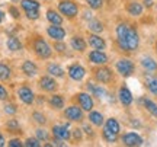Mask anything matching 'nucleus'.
Wrapping results in <instances>:
<instances>
[{
	"label": "nucleus",
	"instance_id": "1",
	"mask_svg": "<svg viewBox=\"0 0 157 147\" xmlns=\"http://www.w3.org/2000/svg\"><path fill=\"white\" fill-rule=\"evenodd\" d=\"M117 42L122 51H135L140 45V37L137 29L129 23H119L117 26Z\"/></svg>",
	"mask_w": 157,
	"mask_h": 147
},
{
	"label": "nucleus",
	"instance_id": "2",
	"mask_svg": "<svg viewBox=\"0 0 157 147\" xmlns=\"http://www.w3.org/2000/svg\"><path fill=\"white\" fill-rule=\"evenodd\" d=\"M115 67H117V72L122 77H129V76H132L135 70V66L132 60H129V58H119L115 64Z\"/></svg>",
	"mask_w": 157,
	"mask_h": 147
},
{
	"label": "nucleus",
	"instance_id": "3",
	"mask_svg": "<svg viewBox=\"0 0 157 147\" xmlns=\"http://www.w3.org/2000/svg\"><path fill=\"white\" fill-rule=\"evenodd\" d=\"M58 9H60L63 15H66L67 17H74L78 12L77 5L74 2H71V0H61L58 3Z\"/></svg>",
	"mask_w": 157,
	"mask_h": 147
},
{
	"label": "nucleus",
	"instance_id": "4",
	"mask_svg": "<svg viewBox=\"0 0 157 147\" xmlns=\"http://www.w3.org/2000/svg\"><path fill=\"white\" fill-rule=\"evenodd\" d=\"M121 141H122L124 146L135 147V146H141V144L144 143V140H143V137H141L140 134L129 131V133H125V134L121 137Z\"/></svg>",
	"mask_w": 157,
	"mask_h": 147
},
{
	"label": "nucleus",
	"instance_id": "5",
	"mask_svg": "<svg viewBox=\"0 0 157 147\" xmlns=\"http://www.w3.org/2000/svg\"><path fill=\"white\" fill-rule=\"evenodd\" d=\"M34 50L35 52L38 54V57H41V58H48V57L51 56V47L45 42L42 38H36L34 42Z\"/></svg>",
	"mask_w": 157,
	"mask_h": 147
},
{
	"label": "nucleus",
	"instance_id": "6",
	"mask_svg": "<svg viewBox=\"0 0 157 147\" xmlns=\"http://www.w3.org/2000/svg\"><path fill=\"white\" fill-rule=\"evenodd\" d=\"M95 76H96V80L98 82H101V83H103V85H108V83H111L113 79V73L111 68L108 67H101L98 68L95 72Z\"/></svg>",
	"mask_w": 157,
	"mask_h": 147
},
{
	"label": "nucleus",
	"instance_id": "7",
	"mask_svg": "<svg viewBox=\"0 0 157 147\" xmlns=\"http://www.w3.org/2000/svg\"><path fill=\"white\" fill-rule=\"evenodd\" d=\"M118 99H119V102L122 103L124 106H129L131 103H132V93H131V91H129L127 86H121L119 87V91H118Z\"/></svg>",
	"mask_w": 157,
	"mask_h": 147
},
{
	"label": "nucleus",
	"instance_id": "8",
	"mask_svg": "<svg viewBox=\"0 0 157 147\" xmlns=\"http://www.w3.org/2000/svg\"><path fill=\"white\" fill-rule=\"evenodd\" d=\"M64 115L70 121H82L83 119V111H82V108L78 106H68L66 109Z\"/></svg>",
	"mask_w": 157,
	"mask_h": 147
},
{
	"label": "nucleus",
	"instance_id": "9",
	"mask_svg": "<svg viewBox=\"0 0 157 147\" xmlns=\"http://www.w3.org/2000/svg\"><path fill=\"white\" fill-rule=\"evenodd\" d=\"M77 99H78V103H80V108L83 111H89L90 112L93 109V99H92V96L89 93H78Z\"/></svg>",
	"mask_w": 157,
	"mask_h": 147
},
{
	"label": "nucleus",
	"instance_id": "10",
	"mask_svg": "<svg viewBox=\"0 0 157 147\" xmlns=\"http://www.w3.org/2000/svg\"><path fill=\"white\" fill-rule=\"evenodd\" d=\"M87 42H89V45L93 48V50H105L106 48V42H105V40L102 38V37H99L98 34H92L89 37V40H87Z\"/></svg>",
	"mask_w": 157,
	"mask_h": 147
},
{
	"label": "nucleus",
	"instance_id": "11",
	"mask_svg": "<svg viewBox=\"0 0 157 147\" xmlns=\"http://www.w3.org/2000/svg\"><path fill=\"white\" fill-rule=\"evenodd\" d=\"M89 60L93 64H106L108 63V56L102 50H93L89 54Z\"/></svg>",
	"mask_w": 157,
	"mask_h": 147
},
{
	"label": "nucleus",
	"instance_id": "12",
	"mask_svg": "<svg viewBox=\"0 0 157 147\" xmlns=\"http://www.w3.org/2000/svg\"><path fill=\"white\" fill-rule=\"evenodd\" d=\"M68 74H70V77L73 80H82L84 77V74H86V70H84L80 64H73V66H70L68 67Z\"/></svg>",
	"mask_w": 157,
	"mask_h": 147
},
{
	"label": "nucleus",
	"instance_id": "13",
	"mask_svg": "<svg viewBox=\"0 0 157 147\" xmlns=\"http://www.w3.org/2000/svg\"><path fill=\"white\" fill-rule=\"evenodd\" d=\"M47 32H48V35H50L54 41H61L63 38L66 37V31H64L60 25H52V26H50V28L47 29Z\"/></svg>",
	"mask_w": 157,
	"mask_h": 147
},
{
	"label": "nucleus",
	"instance_id": "14",
	"mask_svg": "<svg viewBox=\"0 0 157 147\" xmlns=\"http://www.w3.org/2000/svg\"><path fill=\"white\" fill-rule=\"evenodd\" d=\"M141 67L146 70L148 74H153L157 72V63L153 60L151 57H143L141 58Z\"/></svg>",
	"mask_w": 157,
	"mask_h": 147
},
{
	"label": "nucleus",
	"instance_id": "15",
	"mask_svg": "<svg viewBox=\"0 0 157 147\" xmlns=\"http://www.w3.org/2000/svg\"><path fill=\"white\" fill-rule=\"evenodd\" d=\"M52 134L57 138H61V140H68L70 138V131H68L67 125H54L52 127Z\"/></svg>",
	"mask_w": 157,
	"mask_h": 147
},
{
	"label": "nucleus",
	"instance_id": "16",
	"mask_svg": "<svg viewBox=\"0 0 157 147\" xmlns=\"http://www.w3.org/2000/svg\"><path fill=\"white\" fill-rule=\"evenodd\" d=\"M17 95L21 98V101H22L23 103H26V105H31V103L34 102V93H32V91H31L29 87H26V86L21 87L19 92H17Z\"/></svg>",
	"mask_w": 157,
	"mask_h": 147
},
{
	"label": "nucleus",
	"instance_id": "17",
	"mask_svg": "<svg viewBox=\"0 0 157 147\" xmlns=\"http://www.w3.org/2000/svg\"><path fill=\"white\" fill-rule=\"evenodd\" d=\"M39 86H41V89H44L47 92H52L57 89V82L54 79L48 77V76H44L39 80Z\"/></svg>",
	"mask_w": 157,
	"mask_h": 147
},
{
	"label": "nucleus",
	"instance_id": "18",
	"mask_svg": "<svg viewBox=\"0 0 157 147\" xmlns=\"http://www.w3.org/2000/svg\"><path fill=\"white\" fill-rule=\"evenodd\" d=\"M138 102L146 108L148 112L151 114L153 117L157 118V103H154V102H153L151 99H148V98H141V99H138Z\"/></svg>",
	"mask_w": 157,
	"mask_h": 147
},
{
	"label": "nucleus",
	"instance_id": "19",
	"mask_svg": "<svg viewBox=\"0 0 157 147\" xmlns=\"http://www.w3.org/2000/svg\"><path fill=\"white\" fill-rule=\"evenodd\" d=\"M143 5L138 3V2H131L127 6V12H128L131 16H141L143 15Z\"/></svg>",
	"mask_w": 157,
	"mask_h": 147
},
{
	"label": "nucleus",
	"instance_id": "20",
	"mask_svg": "<svg viewBox=\"0 0 157 147\" xmlns=\"http://www.w3.org/2000/svg\"><path fill=\"white\" fill-rule=\"evenodd\" d=\"M87 91L92 93V96L96 98H105L106 95V91L99 85H93V83H87Z\"/></svg>",
	"mask_w": 157,
	"mask_h": 147
},
{
	"label": "nucleus",
	"instance_id": "21",
	"mask_svg": "<svg viewBox=\"0 0 157 147\" xmlns=\"http://www.w3.org/2000/svg\"><path fill=\"white\" fill-rule=\"evenodd\" d=\"M22 70H23V73L26 74V76H29V77L35 76V74H36V72H38L36 66H35L32 61H25V63H23Z\"/></svg>",
	"mask_w": 157,
	"mask_h": 147
},
{
	"label": "nucleus",
	"instance_id": "22",
	"mask_svg": "<svg viewBox=\"0 0 157 147\" xmlns=\"http://www.w3.org/2000/svg\"><path fill=\"white\" fill-rule=\"evenodd\" d=\"M71 47H73V50L82 52V51L86 50V42H84V40L80 38V37H73V38H71Z\"/></svg>",
	"mask_w": 157,
	"mask_h": 147
},
{
	"label": "nucleus",
	"instance_id": "23",
	"mask_svg": "<svg viewBox=\"0 0 157 147\" xmlns=\"http://www.w3.org/2000/svg\"><path fill=\"white\" fill-rule=\"evenodd\" d=\"M89 119H90V122L93 125H96V127H101L103 124V115L101 112H96V111H92L89 114Z\"/></svg>",
	"mask_w": 157,
	"mask_h": 147
},
{
	"label": "nucleus",
	"instance_id": "24",
	"mask_svg": "<svg viewBox=\"0 0 157 147\" xmlns=\"http://www.w3.org/2000/svg\"><path fill=\"white\" fill-rule=\"evenodd\" d=\"M87 28H89L93 34H101L102 31H103V23L99 22V21H96V19H90Z\"/></svg>",
	"mask_w": 157,
	"mask_h": 147
},
{
	"label": "nucleus",
	"instance_id": "25",
	"mask_svg": "<svg viewBox=\"0 0 157 147\" xmlns=\"http://www.w3.org/2000/svg\"><path fill=\"white\" fill-rule=\"evenodd\" d=\"M47 19H48L52 25H61V22H63V17L60 16L56 10H48L47 12Z\"/></svg>",
	"mask_w": 157,
	"mask_h": 147
},
{
	"label": "nucleus",
	"instance_id": "26",
	"mask_svg": "<svg viewBox=\"0 0 157 147\" xmlns=\"http://www.w3.org/2000/svg\"><path fill=\"white\" fill-rule=\"evenodd\" d=\"M105 127H106V128H109L111 131H113L115 134H119V131H121V125H119V122H118L117 118H109L106 121Z\"/></svg>",
	"mask_w": 157,
	"mask_h": 147
},
{
	"label": "nucleus",
	"instance_id": "27",
	"mask_svg": "<svg viewBox=\"0 0 157 147\" xmlns=\"http://www.w3.org/2000/svg\"><path fill=\"white\" fill-rule=\"evenodd\" d=\"M7 48L10 51H19L22 48V44H21V41L15 38V37H9V40H7Z\"/></svg>",
	"mask_w": 157,
	"mask_h": 147
},
{
	"label": "nucleus",
	"instance_id": "28",
	"mask_svg": "<svg viewBox=\"0 0 157 147\" xmlns=\"http://www.w3.org/2000/svg\"><path fill=\"white\" fill-rule=\"evenodd\" d=\"M48 73L51 76H56V77H63L64 76V70L58 64H50L48 66Z\"/></svg>",
	"mask_w": 157,
	"mask_h": 147
},
{
	"label": "nucleus",
	"instance_id": "29",
	"mask_svg": "<svg viewBox=\"0 0 157 147\" xmlns=\"http://www.w3.org/2000/svg\"><path fill=\"white\" fill-rule=\"evenodd\" d=\"M102 134H103V138H105L108 143H115L118 140V136H119V134H115L113 131H111L109 128H106V127H103V133H102Z\"/></svg>",
	"mask_w": 157,
	"mask_h": 147
},
{
	"label": "nucleus",
	"instance_id": "30",
	"mask_svg": "<svg viewBox=\"0 0 157 147\" xmlns=\"http://www.w3.org/2000/svg\"><path fill=\"white\" fill-rule=\"evenodd\" d=\"M22 7L26 10H38L39 3L36 0H22Z\"/></svg>",
	"mask_w": 157,
	"mask_h": 147
},
{
	"label": "nucleus",
	"instance_id": "31",
	"mask_svg": "<svg viewBox=\"0 0 157 147\" xmlns=\"http://www.w3.org/2000/svg\"><path fill=\"white\" fill-rule=\"evenodd\" d=\"M50 103L52 108H56V109H61L64 106V99H63L60 95H54V96H51L50 99Z\"/></svg>",
	"mask_w": 157,
	"mask_h": 147
},
{
	"label": "nucleus",
	"instance_id": "32",
	"mask_svg": "<svg viewBox=\"0 0 157 147\" xmlns=\"http://www.w3.org/2000/svg\"><path fill=\"white\" fill-rule=\"evenodd\" d=\"M147 89L150 91V93L157 96V77H150L147 79Z\"/></svg>",
	"mask_w": 157,
	"mask_h": 147
},
{
	"label": "nucleus",
	"instance_id": "33",
	"mask_svg": "<svg viewBox=\"0 0 157 147\" xmlns=\"http://www.w3.org/2000/svg\"><path fill=\"white\" fill-rule=\"evenodd\" d=\"M9 76H10V68L5 64H0V80L9 79Z\"/></svg>",
	"mask_w": 157,
	"mask_h": 147
},
{
	"label": "nucleus",
	"instance_id": "34",
	"mask_svg": "<svg viewBox=\"0 0 157 147\" xmlns=\"http://www.w3.org/2000/svg\"><path fill=\"white\" fill-rule=\"evenodd\" d=\"M86 2L92 9H101L102 5H103V0H86Z\"/></svg>",
	"mask_w": 157,
	"mask_h": 147
},
{
	"label": "nucleus",
	"instance_id": "35",
	"mask_svg": "<svg viewBox=\"0 0 157 147\" xmlns=\"http://www.w3.org/2000/svg\"><path fill=\"white\" fill-rule=\"evenodd\" d=\"M36 137H38V140H48V133L45 130H36Z\"/></svg>",
	"mask_w": 157,
	"mask_h": 147
},
{
	"label": "nucleus",
	"instance_id": "36",
	"mask_svg": "<svg viewBox=\"0 0 157 147\" xmlns=\"http://www.w3.org/2000/svg\"><path fill=\"white\" fill-rule=\"evenodd\" d=\"M32 117L36 119V122H39V124H45V121H47L45 115H42V114H39V112H34V115H32Z\"/></svg>",
	"mask_w": 157,
	"mask_h": 147
},
{
	"label": "nucleus",
	"instance_id": "37",
	"mask_svg": "<svg viewBox=\"0 0 157 147\" xmlns=\"http://www.w3.org/2000/svg\"><path fill=\"white\" fill-rule=\"evenodd\" d=\"M26 16H28V19H38L39 12L38 10H26Z\"/></svg>",
	"mask_w": 157,
	"mask_h": 147
},
{
	"label": "nucleus",
	"instance_id": "38",
	"mask_svg": "<svg viewBox=\"0 0 157 147\" xmlns=\"http://www.w3.org/2000/svg\"><path fill=\"white\" fill-rule=\"evenodd\" d=\"M25 146H28V147H39V143H38V140H35V138H28L26 143H25Z\"/></svg>",
	"mask_w": 157,
	"mask_h": 147
},
{
	"label": "nucleus",
	"instance_id": "39",
	"mask_svg": "<svg viewBox=\"0 0 157 147\" xmlns=\"http://www.w3.org/2000/svg\"><path fill=\"white\" fill-rule=\"evenodd\" d=\"M7 128H9V130H17V128H19V124H17L16 119H10V121L7 122Z\"/></svg>",
	"mask_w": 157,
	"mask_h": 147
},
{
	"label": "nucleus",
	"instance_id": "40",
	"mask_svg": "<svg viewBox=\"0 0 157 147\" xmlns=\"http://www.w3.org/2000/svg\"><path fill=\"white\" fill-rule=\"evenodd\" d=\"M5 112L6 114H15L16 112V108H15V105H6L5 106Z\"/></svg>",
	"mask_w": 157,
	"mask_h": 147
},
{
	"label": "nucleus",
	"instance_id": "41",
	"mask_svg": "<svg viewBox=\"0 0 157 147\" xmlns=\"http://www.w3.org/2000/svg\"><path fill=\"white\" fill-rule=\"evenodd\" d=\"M54 48H56L58 52H63V51L66 50V45H64L63 42H56V44H54Z\"/></svg>",
	"mask_w": 157,
	"mask_h": 147
},
{
	"label": "nucleus",
	"instance_id": "42",
	"mask_svg": "<svg viewBox=\"0 0 157 147\" xmlns=\"http://www.w3.org/2000/svg\"><path fill=\"white\" fill-rule=\"evenodd\" d=\"M9 146H10V147H21V146H22V143L15 138V140H10V141H9Z\"/></svg>",
	"mask_w": 157,
	"mask_h": 147
},
{
	"label": "nucleus",
	"instance_id": "43",
	"mask_svg": "<svg viewBox=\"0 0 157 147\" xmlns=\"http://www.w3.org/2000/svg\"><path fill=\"white\" fill-rule=\"evenodd\" d=\"M7 98V92L3 86H0V99H6Z\"/></svg>",
	"mask_w": 157,
	"mask_h": 147
},
{
	"label": "nucleus",
	"instance_id": "44",
	"mask_svg": "<svg viewBox=\"0 0 157 147\" xmlns=\"http://www.w3.org/2000/svg\"><path fill=\"white\" fill-rule=\"evenodd\" d=\"M9 12L12 13V16H13V17H19V12H17L16 7H13V6H12L10 9H9Z\"/></svg>",
	"mask_w": 157,
	"mask_h": 147
},
{
	"label": "nucleus",
	"instance_id": "45",
	"mask_svg": "<svg viewBox=\"0 0 157 147\" xmlns=\"http://www.w3.org/2000/svg\"><path fill=\"white\" fill-rule=\"evenodd\" d=\"M74 138H76V140H80V138H82V130H74Z\"/></svg>",
	"mask_w": 157,
	"mask_h": 147
},
{
	"label": "nucleus",
	"instance_id": "46",
	"mask_svg": "<svg viewBox=\"0 0 157 147\" xmlns=\"http://www.w3.org/2000/svg\"><path fill=\"white\" fill-rule=\"evenodd\" d=\"M143 3H144V6H146V7H151V6H153V0H143Z\"/></svg>",
	"mask_w": 157,
	"mask_h": 147
},
{
	"label": "nucleus",
	"instance_id": "47",
	"mask_svg": "<svg viewBox=\"0 0 157 147\" xmlns=\"http://www.w3.org/2000/svg\"><path fill=\"white\" fill-rule=\"evenodd\" d=\"M83 130H84V133H87V134H90V136H92V128H90L89 125H84Z\"/></svg>",
	"mask_w": 157,
	"mask_h": 147
},
{
	"label": "nucleus",
	"instance_id": "48",
	"mask_svg": "<svg viewBox=\"0 0 157 147\" xmlns=\"http://www.w3.org/2000/svg\"><path fill=\"white\" fill-rule=\"evenodd\" d=\"M2 146H5V138L0 136V147H2Z\"/></svg>",
	"mask_w": 157,
	"mask_h": 147
},
{
	"label": "nucleus",
	"instance_id": "49",
	"mask_svg": "<svg viewBox=\"0 0 157 147\" xmlns=\"http://www.w3.org/2000/svg\"><path fill=\"white\" fill-rule=\"evenodd\" d=\"M3 17H5V15H3V12H0V22L3 21Z\"/></svg>",
	"mask_w": 157,
	"mask_h": 147
},
{
	"label": "nucleus",
	"instance_id": "50",
	"mask_svg": "<svg viewBox=\"0 0 157 147\" xmlns=\"http://www.w3.org/2000/svg\"><path fill=\"white\" fill-rule=\"evenodd\" d=\"M156 48H157V45H156Z\"/></svg>",
	"mask_w": 157,
	"mask_h": 147
}]
</instances>
